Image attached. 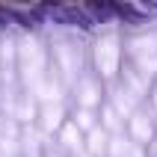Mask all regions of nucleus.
<instances>
[{
  "label": "nucleus",
  "instance_id": "obj_5",
  "mask_svg": "<svg viewBox=\"0 0 157 157\" xmlns=\"http://www.w3.org/2000/svg\"><path fill=\"white\" fill-rule=\"evenodd\" d=\"M128 131H131V140L136 145L154 140V116L145 113V110H136V113L128 119Z\"/></svg>",
  "mask_w": 157,
  "mask_h": 157
},
{
  "label": "nucleus",
  "instance_id": "obj_15",
  "mask_svg": "<svg viewBox=\"0 0 157 157\" xmlns=\"http://www.w3.org/2000/svg\"><path fill=\"white\" fill-rule=\"evenodd\" d=\"M74 157H89V154H86V151H80V154H74Z\"/></svg>",
  "mask_w": 157,
  "mask_h": 157
},
{
  "label": "nucleus",
  "instance_id": "obj_12",
  "mask_svg": "<svg viewBox=\"0 0 157 157\" xmlns=\"http://www.w3.org/2000/svg\"><path fill=\"white\" fill-rule=\"evenodd\" d=\"M122 83L131 89L136 98H142V95H145V92L151 89V80H145L140 71H133V68H128V71H124V80H122Z\"/></svg>",
  "mask_w": 157,
  "mask_h": 157
},
{
  "label": "nucleus",
  "instance_id": "obj_9",
  "mask_svg": "<svg viewBox=\"0 0 157 157\" xmlns=\"http://www.w3.org/2000/svg\"><path fill=\"white\" fill-rule=\"evenodd\" d=\"M83 151H86L89 157H107V151H110V133L98 124V128H92V131L86 133V140H83Z\"/></svg>",
  "mask_w": 157,
  "mask_h": 157
},
{
  "label": "nucleus",
  "instance_id": "obj_2",
  "mask_svg": "<svg viewBox=\"0 0 157 157\" xmlns=\"http://www.w3.org/2000/svg\"><path fill=\"white\" fill-rule=\"evenodd\" d=\"M53 71L59 74L62 86H77V80L83 77V48L74 39H56L53 42Z\"/></svg>",
  "mask_w": 157,
  "mask_h": 157
},
{
  "label": "nucleus",
  "instance_id": "obj_14",
  "mask_svg": "<svg viewBox=\"0 0 157 157\" xmlns=\"http://www.w3.org/2000/svg\"><path fill=\"white\" fill-rule=\"evenodd\" d=\"M151 95H154V119H157V86H154V92H151Z\"/></svg>",
  "mask_w": 157,
  "mask_h": 157
},
{
  "label": "nucleus",
  "instance_id": "obj_4",
  "mask_svg": "<svg viewBox=\"0 0 157 157\" xmlns=\"http://www.w3.org/2000/svg\"><path fill=\"white\" fill-rule=\"evenodd\" d=\"M92 56H95V68L101 77H113L119 71V62H122V44H119V36L110 30V33L98 36L95 48H92Z\"/></svg>",
  "mask_w": 157,
  "mask_h": 157
},
{
  "label": "nucleus",
  "instance_id": "obj_6",
  "mask_svg": "<svg viewBox=\"0 0 157 157\" xmlns=\"http://www.w3.org/2000/svg\"><path fill=\"white\" fill-rule=\"evenodd\" d=\"M136 104H140V98L133 95V92L124 86V83H119V86L110 89V107H113L116 113L122 116L124 122H128V119L136 113Z\"/></svg>",
  "mask_w": 157,
  "mask_h": 157
},
{
  "label": "nucleus",
  "instance_id": "obj_10",
  "mask_svg": "<svg viewBox=\"0 0 157 157\" xmlns=\"http://www.w3.org/2000/svg\"><path fill=\"white\" fill-rule=\"evenodd\" d=\"M59 142H62V148L68 151L71 157L83 151V133L77 131V124H74V122H65L59 128Z\"/></svg>",
  "mask_w": 157,
  "mask_h": 157
},
{
  "label": "nucleus",
  "instance_id": "obj_3",
  "mask_svg": "<svg viewBox=\"0 0 157 157\" xmlns=\"http://www.w3.org/2000/svg\"><path fill=\"white\" fill-rule=\"evenodd\" d=\"M128 53L133 59V71H140L145 80L157 74V33H136L128 39Z\"/></svg>",
  "mask_w": 157,
  "mask_h": 157
},
{
  "label": "nucleus",
  "instance_id": "obj_13",
  "mask_svg": "<svg viewBox=\"0 0 157 157\" xmlns=\"http://www.w3.org/2000/svg\"><path fill=\"white\" fill-rule=\"evenodd\" d=\"M74 124H77V131H80V133H89L92 128H98V116H95V110H80V107H77V113H74Z\"/></svg>",
  "mask_w": 157,
  "mask_h": 157
},
{
  "label": "nucleus",
  "instance_id": "obj_8",
  "mask_svg": "<svg viewBox=\"0 0 157 157\" xmlns=\"http://www.w3.org/2000/svg\"><path fill=\"white\" fill-rule=\"evenodd\" d=\"M39 131L48 136V133H56L65 124V107L62 104H42V110H39Z\"/></svg>",
  "mask_w": 157,
  "mask_h": 157
},
{
  "label": "nucleus",
  "instance_id": "obj_7",
  "mask_svg": "<svg viewBox=\"0 0 157 157\" xmlns=\"http://www.w3.org/2000/svg\"><path fill=\"white\" fill-rule=\"evenodd\" d=\"M74 95H77V107L80 110H95L101 104V83L95 77H80L77 86H74Z\"/></svg>",
  "mask_w": 157,
  "mask_h": 157
},
{
  "label": "nucleus",
  "instance_id": "obj_1",
  "mask_svg": "<svg viewBox=\"0 0 157 157\" xmlns=\"http://www.w3.org/2000/svg\"><path fill=\"white\" fill-rule=\"evenodd\" d=\"M44 77H48V51L42 39L36 33H21L18 36V80L24 95L36 101V92L42 89Z\"/></svg>",
  "mask_w": 157,
  "mask_h": 157
},
{
  "label": "nucleus",
  "instance_id": "obj_11",
  "mask_svg": "<svg viewBox=\"0 0 157 157\" xmlns=\"http://www.w3.org/2000/svg\"><path fill=\"white\" fill-rule=\"evenodd\" d=\"M101 128H104L110 136H122V131H124V119L116 113L110 104H104V110H101Z\"/></svg>",
  "mask_w": 157,
  "mask_h": 157
}]
</instances>
